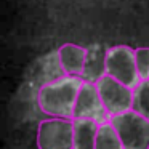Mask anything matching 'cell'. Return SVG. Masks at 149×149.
Segmentation results:
<instances>
[{"instance_id":"obj_1","label":"cell","mask_w":149,"mask_h":149,"mask_svg":"<svg viewBox=\"0 0 149 149\" xmlns=\"http://www.w3.org/2000/svg\"><path fill=\"white\" fill-rule=\"evenodd\" d=\"M82 84L84 80L79 75H66L59 80L42 87L37 96L40 111L45 112L47 116L72 119Z\"/></svg>"},{"instance_id":"obj_2","label":"cell","mask_w":149,"mask_h":149,"mask_svg":"<svg viewBox=\"0 0 149 149\" xmlns=\"http://www.w3.org/2000/svg\"><path fill=\"white\" fill-rule=\"evenodd\" d=\"M125 149H149V120L130 109L109 119Z\"/></svg>"},{"instance_id":"obj_3","label":"cell","mask_w":149,"mask_h":149,"mask_svg":"<svg viewBox=\"0 0 149 149\" xmlns=\"http://www.w3.org/2000/svg\"><path fill=\"white\" fill-rule=\"evenodd\" d=\"M39 149H74V122L71 119H45L37 130Z\"/></svg>"},{"instance_id":"obj_4","label":"cell","mask_w":149,"mask_h":149,"mask_svg":"<svg viewBox=\"0 0 149 149\" xmlns=\"http://www.w3.org/2000/svg\"><path fill=\"white\" fill-rule=\"evenodd\" d=\"M106 74L122 82L130 88H135L139 84V74L136 68L135 50L127 45H117L107 50L106 56Z\"/></svg>"},{"instance_id":"obj_5","label":"cell","mask_w":149,"mask_h":149,"mask_svg":"<svg viewBox=\"0 0 149 149\" xmlns=\"http://www.w3.org/2000/svg\"><path fill=\"white\" fill-rule=\"evenodd\" d=\"M96 87L109 117L133 109V91L122 82L106 74L96 82Z\"/></svg>"},{"instance_id":"obj_6","label":"cell","mask_w":149,"mask_h":149,"mask_svg":"<svg viewBox=\"0 0 149 149\" xmlns=\"http://www.w3.org/2000/svg\"><path fill=\"white\" fill-rule=\"evenodd\" d=\"M74 119H90L98 123H104L107 122V119H111L101 101L96 84L84 80L77 95V101H75Z\"/></svg>"},{"instance_id":"obj_7","label":"cell","mask_w":149,"mask_h":149,"mask_svg":"<svg viewBox=\"0 0 149 149\" xmlns=\"http://www.w3.org/2000/svg\"><path fill=\"white\" fill-rule=\"evenodd\" d=\"M106 56L107 50H104L101 45H91L87 48V59L82 71V80L96 84L100 79L106 75Z\"/></svg>"},{"instance_id":"obj_8","label":"cell","mask_w":149,"mask_h":149,"mask_svg":"<svg viewBox=\"0 0 149 149\" xmlns=\"http://www.w3.org/2000/svg\"><path fill=\"white\" fill-rule=\"evenodd\" d=\"M58 55L66 74L80 77L85 66V59H87V48L74 45V43H66L58 50Z\"/></svg>"},{"instance_id":"obj_9","label":"cell","mask_w":149,"mask_h":149,"mask_svg":"<svg viewBox=\"0 0 149 149\" xmlns=\"http://www.w3.org/2000/svg\"><path fill=\"white\" fill-rule=\"evenodd\" d=\"M66 75L68 74H66V71L63 69V66H61L58 52H55V53H48V55H45L39 61V69H37L36 80L39 82L40 88H42V87H45V85L52 84V82L66 77Z\"/></svg>"},{"instance_id":"obj_10","label":"cell","mask_w":149,"mask_h":149,"mask_svg":"<svg viewBox=\"0 0 149 149\" xmlns=\"http://www.w3.org/2000/svg\"><path fill=\"white\" fill-rule=\"evenodd\" d=\"M100 123L90 119L74 120V149H95Z\"/></svg>"},{"instance_id":"obj_11","label":"cell","mask_w":149,"mask_h":149,"mask_svg":"<svg viewBox=\"0 0 149 149\" xmlns=\"http://www.w3.org/2000/svg\"><path fill=\"white\" fill-rule=\"evenodd\" d=\"M95 149H125L119 133L111 122L100 123L96 133V146Z\"/></svg>"},{"instance_id":"obj_12","label":"cell","mask_w":149,"mask_h":149,"mask_svg":"<svg viewBox=\"0 0 149 149\" xmlns=\"http://www.w3.org/2000/svg\"><path fill=\"white\" fill-rule=\"evenodd\" d=\"M133 111L149 120V79L141 80L133 88Z\"/></svg>"},{"instance_id":"obj_13","label":"cell","mask_w":149,"mask_h":149,"mask_svg":"<svg viewBox=\"0 0 149 149\" xmlns=\"http://www.w3.org/2000/svg\"><path fill=\"white\" fill-rule=\"evenodd\" d=\"M136 68L141 80L149 79V48H138L135 50Z\"/></svg>"}]
</instances>
